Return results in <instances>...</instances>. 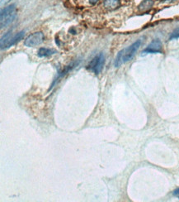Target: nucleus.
<instances>
[{
	"label": "nucleus",
	"instance_id": "nucleus-8",
	"mask_svg": "<svg viewBox=\"0 0 179 202\" xmlns=\"http://www.w3.org/2000/svg\"><path fill=\"white\" fill-rule=\"evenodd\" d=\"M25 35V32L24 31H21L18 33H17L16 35H14L13 37H12L9 41H8V45H7V47H6V49H8L9 47H13V45L17 43V42H18L19 41H21L22 38H23V37Z\"/></svg>",
	"mask_w": 179,
	"mask_h": 202
},
{
	"label": "nucleus",
	"instance_id": "nucleus-13",
	"mask_svg": "<svg viewBox=\"0 0 179 202\" xmlns=\"http://www.w3.org/2000/svg\"><path fill=\"white\" fill-rule=\"evenodd\" d=\"M10 1H11V0H1L0 4H1V6H3V5H5V4H7V3H9Z\"/></svg>",
	"mask_w": 179,
	"mask_h": 202
},
{
	"label": "nucleus",
	"instance_id": "nucleus-7",
	"mask_svg": "<svg viewBox=\"0 0 179 202\" xmlns=\"http://www.w3.org/2000/svg\"><path fill=\"white\" fill-rule=\"evenodd\" d=\"M154 3H155L154 0H143L138 6L139 11L142 12V13L149 11L153 8Z\"/></svg>",
	"mask_w": 179,
	"mask_h": 202
},
{
	"label": "nucleus",
	"instance_id": "nucleus-5",
	"mask_svg": "<svg viewBox=\"0 0 179 202\" xmlns=\"http://www.w3.org/2000/svg\"><path fill=\"white\" fill-rule=\"evenodd\" d=\"M162 42L158 39H155L148 45V47L143 51V53H162L163 52Z\"/></svg>",
	"mask_w": 179,
	"mask_h": 202
},
{
	"label": "nucleus",
	"instance_id": "nucleus-9",
	"mask_svg": "<svg viewBox=\"0 0 179 202\" xmlns=\"http://www.w3.org/2000/svg\"><path fill=\"white\" fill-rule=\"evenodd\" d=\"M55 53H56L55 50L41 47V48L39 49L37 55H38L39 57H48V56H50L55 54Z\"/></svg>",
	"mask_w": 179,
	"mask_h": 202
},
{
	"label": "nucleus",
	"instance_id": "nucleus-4",
	"mask_svg": "<svg viewBox=\"0 0 179 202\" xmlns=\"http://www.w3.org/2000/svg\"><path fill=\"white\" fill-rule=\"evenodd\" d=\"M44 41V34L41 32H35L27 37L24 41V45L27 47L38 46Z\"/></svg>",
	"mask_w": 179,
	"mask_h": 202
},
{
	"label": "nucleus",
	"instance_id": "nucleus-6",
	"mask_svg": "<svg viewBox=\"0 0 179 202\" xmlns=\"http://www.w3.org/2000/svg\"><path fill=\"white\" fill-rule=\"evenodd\" d=\"M79 63H80V60H75V61H73V62L71 63L70 65H69V66H67L66 67H65V69H64L63 71H61L60 72H59V73H58L57 77L55 78V80H54V82H53V84H52L51 88H50V89H52V88L54 87V85H55V84H56V83H57V82L59 81L60 79H61V78H63V77L65 76V75L68 74L69 72L72 71V70H73L75 66H79Z\"/></svg>",
	"mask_w": 179,
	"mask_h": 202
},
{
	"label": "nucleus",
	"instance_id": "nucleus-1",
	"mask_svg": "<svg viewBox=\"0 0 179 202\" xmlns=\"http://www.w3.org/2000/svg\"><path fill=\"white\" fill-rule=\"evenodd\" d=\"M140 45L141 41L140 40H138V41H135L133 44H131L129 47L121 50V51L117 53L116 59H115V67H120L122 64L126 63L127 61L131 60V59L134 57V56L136 55V53L137 52L139 48H140Z\"/></svg>",
	"mask_w": 179,
	"mask_h": 202
},
{
	"label": "nucleus",
	"instance_id": "nucleus-15",
	"mask_svg": "<svg viewBox=\"0 0 179 202\" xmlns=\"http://www.w3.org/2000/svg\"><path fill=\"white\" fill-rule=\"evenodd\" d=\"M90 3H92V4H95L97 2H98V0H89Z\"/></svg>",
	"mask_w": 179,
	"mask_h": 202
},
{
	"label": "nucleus",
	"instance_id": "nucleus-3",
	"mask_svg": "<svg viewBox=\"0 0 179 202\" xmlns=\"http://www.w3.org/2000/svg\"><path fill=\"white\" fill-rule=\"evenodd\" d=\"M104 63H105V56L103 53H99L95 57L92 58V60L90 61L88 66V69L93 72L94 74L98 75L103 70Z\"/></svg>",
	"mask_w": 179,
	"mask_h": 202
},
{
	"label": "nucleus",
	"instance_id": "nucleus-14",
	"mask_svg": "<svg viewBox=\"0 0 179 202\" xmlns=\"http://www.w3.org/2000/svg\"><path fill=\"white\" fill-rule=\"evenodd\" d=\"M173 194L175 195V196H179V188L176 189V190L173 191Z\"/></svg>",
	"mask_w": 179,
	"mask_h": 202
},
{
	"label": "nucleus",
	"instance_id": "nucleus-12",
	"mask_svg": "<svg viewBox=\"0 0 179 202\" xmlns=\"http://www.w3.org/2000/svg\"><path fill=\"white\" fill-rule=\"evenodd\" d=\"M179 38V27H177L176 29L171 33V35L169 37V40H173V39Z\"/></svg>",
	"mask_w": 179,
	"mask_h": 202
},
{
	"label": "nucleus",
	"instance_id": "nucleus-2",
	"mask_svg": "<svg viewBox=\"0 0 179 202\" xmlns=\"http://www.w3.org/2000/svg\"><path fill=\"white\" fill-rule=\"evenodd\" d=\"M17 8L15 4L5 7L2 8L1 14H0V26L1 29H3L4 27H7L8 25H10L13 22L17 17Z\"/></svg>",
	"mask_w": 179,
	"mask_h": 202
},
{
	"label": "nucleus",
	"instance_id": "nucleus-11",
	"mask_svg": "<svg viewBox=\"0 0 179 202\" xmlns=\"http://www.w3.org/2000/svg\"><path fill=\"white\" fill-rule=\"evenodd\" d=\"M120 5V0H104V7L108 9H115Z\"/></svg>",
	"mask_w": 179,
	"mask_h": 202
},
{
	"label": "nucleus",
	"instance_id": "nucleus-10",
	"mask_svg": "<svg viewBox=\"0 0 179 202\" xmlns=\"http://www.w3.org/2000/svg\"><path fill=\"white\" fill-rule=\"evenodd\" d=\"M12 37V31H8V33H5L4 35L1 37V41H0V46H1V50L6 49L7 45H8V41Z\"/></svg>",
	"mask_w": 179,
	"mask_h": 202
},
{
	"label": "nucleus",
	"instance_id": "nucleus-16",
	"mask_svg": "<svg viewBox=\"0 0 179 202\" xmlns=\"http://www.w3.org/2000/svg\"><path fill=\"white\" fill-rule=\"evenodd\" d=\"M163 2H173L175 0H162Z\"/></svg>",
	"mask_w": 179,
	"mask_h": 202
}]
</instances>
